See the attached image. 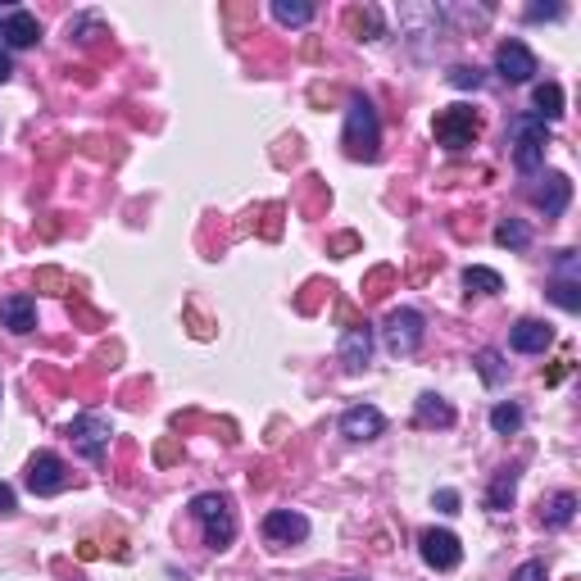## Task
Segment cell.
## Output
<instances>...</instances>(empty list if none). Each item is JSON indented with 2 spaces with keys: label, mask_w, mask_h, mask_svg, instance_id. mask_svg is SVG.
<instances>
[{
  "label": "cell",
  "mask_w": 581,
  "mask_h": 581,
  "mask_svg": "<svg viewBox=\"0 0 581 581\" xmlns=\"http://www.w3.org/2000/svg\"><path fill=\"white\" fill-rule=\"evenodd\" d=\"M436 504L441 513H459V491H436Z\"/></svg>",
  "instance_id": "31"
},
{
  "label": "cell",
  "mask_w": 581,
  "mask_h": 581,
  "mask_svg": "<svg viewBox=\"0 0 581 581\" xmlns=\"http://www.w3.org/2000/svg\"><path fill=\"white\" fill-rule=\"evenodd\" d=\"M532 100H536V119H559L563 114V87L559 82H536V91H532Z\"/></svg>",
  "instance_id": "17"
},
{
  "label": "cell",
  "mask_w": 581,
  "mask_h": 581,
  "mask_svg": "<svg viewBox=\"0 0 581 581\" xmlns=\"http://www.w3.org/2000/svg\"><path fill=\"white\" fill-rule=\"evenodd\" d=\"M513 491H518V473H513V468H500V473H495L491 495H486V504H491V509H509Z\"/></svg>",
  "instance_id": "22"
},
{
  "label": "cell",
  "mask_w": 581,
  "mask_h": 581,
  "mask_svg": "<svg viewBox=\"0 0 581 581\" xmlns=\"http://www.w3.org/2000/svg\"><path fill=\"white\" fill-rule=\"evenodd\" d=\"M273 14L286 28H305V23L314 19V5H305V0H273Z\"/></svg>",
  "instance_id": "21"
},
{
  "label": "cell",
  "mask_w": 581,
  "mask_h": 581,
  "mask_svg": "<svg viewBox=\"0 0 581 581\" xmlns=\"http://www.w3.org/2000/svg\"><path fill=\"white\" fill-rule=\"evenodd\" d=\"M477 109L473 105H450V109H441L436 114V123H432V132H436V141H441L445 150H463V146H473L477 141Z\"/></svg>",
  "instance_id": "4"
},
{
  "label": "cell",
  "mask_w": 581,
  "mask_h": 581,
  "mask_svg": "<svg viewBox=\"0 0 581 581\" xmlns=\"http://www.w3.org/2000/svg\"><path fill=\"white\" fill-rule=\"evenodd\" d=\"M477 373H482V382H486V386H504L509 368L500 364V350H482V355H477Z\"/></svg>",
  "instance_id": "24"
},
{
  "label": "cell",
  "mask_w": 581,
  "mask_h": 581,
  "mask_svg": "<svg viewBox=\"0 0 581 581\" xmlns=\"http://www.w3.org/2000/svg\"><path fill=\"white\" fill-rule=\"evenodd\" d=\"M345 23H350V32H359V37H377V32H382V14H377L373 5H368V10H350Z\"/></svg>",
  "instance_id": "25"
},
{
  "label": "cell",
  "mask_w": 581,
  "mask_h": 581,
  "mask_svg": "<svg viewBox=\"0 0 581 581\" xmlns=\"http://www.w3.org/2000/svg\"><path fill=\"white\" fill-rule=\"evenodd\" d=\"M0 513H14V486L0 482Z\"/></svg>",
  "instance_id": "32"
},
{
  "label": "cell",
  "mask_w": 581,
  "mask_h": 581,
  "mask_svg": "<svg viewBox=\"0 0 581 581\" xmlns=\"http://www.w3.org/2000/svg\"><path fill=\"white\" fill-rule=\"evenodd\" d=\"M368 359H373V332L368 327H345L341 336V364L350 368V373H359V368H368Z\"/></svg>",
  "instance_id": "14"
},
{
  "label": "cell",
  "mask_w": 581,
  "mask_h": 581,
  "mask_svg": "<svg viewBox=\"0 0 581 581\" xmlns=\"http://www.w3.org/2000/svg\"><path fill=\"white\" fill-rule=\"evenodd\" d=\"M572 513H577V495L572 491H559L550 500V513H545V527H568Z\"/></svg>",
  "instance_id": "23"
},
{
  "label": "cell",
  "mask_w": 581,
  "mask_h": 581,
  "mask_svg": "<svg viewBox=\"0 0 581 581\" xmlns=\"http://www.w3.org/2000/svg\"><path fill=\"white\" fill-rule=\"evenodd\" d=\"M545 187H536V205L545 209L550 218H559L563 209H568V200H572V182L563 178V173H545Z\"/></svg>",
  "instance_id": "16"
},
{
  "label": "cell",
  "mask_w": 581,
  "mask_h": 581,
  "mask_svg": "<svg viewBox=\"0 0 581 581\" xmlns=\"http://www.w3.org/2000/svg\"><path fill=\"white\" fill-rule=\"evenodd\" d=\"M0 323L10 327V332H32L37 327V300L14 291V296L0 300Z\"/></svg>",
  "instance_id": "15"
},
{
  "label": "cell",
  "mask_w": 581,
  "mask_h": 581,
  "mask_svg": "<svg viewBox=\"0 0 581 581\" xmlns=\"http://www.w3.org/2000/svg\"><path fill=\"white\" fill-rule=\"evenodd\" d=\"M382 427H386V418L373 404H355V409L341 414V432L350 436V441H373V436H382Z\"/></svg>",
  "instance_id": "12"
},
{
  "label": "cell",
  "mask_w": 581,
  "mask_h": 581,
  "mask_svg": "<svg viewBox=\"0 0 581 581\" xmlns=\"http://www.w3.org/2000/svg\"><path fill=\"white\" fill-rule=\"evenodd\" d=\"M509 146H513V164H518L522 173H536V168L545 164V146H550L545 119H536V114L509 119Z\"/></svg>",
  "instance_id": "3"
},
{
  "label": "cell",
  "mask_w": 581,
  "mask_h": 581,
  "mask_svg": "<svg viewBox=\"0 0 581 581\" xmlns=\"http://www.w3.org/2000/svg\"><path fill=\"white\" fill-rule=\"evenodd\" d=\"M527 19L541 23V19H563V5H527Z\"/></svg>",
  "instance_id": "30"
},
{
  "label": "cell",
  "mask_w": 581,
  "mask_h": 581,
  "mask_svg": "<svg viewBox=\"0 0 581 581\" xmlns=\"http://www.w3.org/2000/svg\"><path fill=\"white\" fill-rule=\"evenodd\" d=\"M463 286H468V291H482V296H495V291H504V277L495 273V268L473 264V268H463Z\"/></svg>",
  "instance_id": "20"
},
{
  "label": "cell",
  "mask_w": 581,
  "mask_h": 581,
  "mask_svg": "<svg viewBox=\"0 0 581 581\" xmlns=\"http://www.w3.org/2000/svg\"><path fill=\"white\" fill-rule=\"evenodd\" d=\"M491 427L500 436H513L522 427V409H518V404H495V409H491Z\"/></svg>",
  "instance_id": "26"
},
{
  "label": "cell",
  "mask_w": 581,
  "mask_h": 581,
  "mask_svg": "<svg viewBox=\"0 0 581 581\" xmlns=\"http://www.w3.org/2000/svg\"><path fill=\"white\" fill-rule=\"evenodd\" d=\"M495 73H500L504 82H532L536 55L522 46V41H500V50H495Z\"/></svg>",
  "instance_id": "8"
},
{
  "label": "cell",
  "mask_w": 581,
  "mask_h": 581,
  "mask_svg": "<svg viewBox=\"0 0 581 581\" xmlns=\"http://www.w3.org/2000/svg\"><path fill=\"white\" fill-rule=\"evenodd\" d=\"M37 37H41V23H37V14H32V10H10V14H5V23H0V41H5L10 50L37 46Z\"/></svg>",
  "instance_id": "11"
},
{
  "label": "cell",
  "mask_w": 581,
  "mask_h": 581,
  "mask_svg": "<svg viewBox=\"0 0 581 581\" xmlns=\"http://www.w3.org/2000/svg\"><path fill=\"white\" fill-rule=\"evenodd\" d=\"M495 246L527 250V246H532V232H527V223H522V218H504V223L495 227Z\"/></svg>",
  "instance_id": "19"
},
{
  "label": "cell",
  "mask_w": 581,
  "mask_h": 581,
  "mask_svg": "<svg viewBox=\"0 0 581 581\" xmlns=\"http://www.w3.org/2000/svg\"><path fill=\"white\" fill-rule=\"evenodd\" d=\"M382 332H386V350H391L395 359L414 355L418 345H423V314H418V309H391Z\"/></svg>",
  "instance_id": "5"
},
{
  "label": "cell",
  "mask_w": 581,
  "mask_h": 581,
  "mask_svg": "<svg viewBox=\"0 0 581 581\" xmlns=\"http://www.w3.org/2000/svg\"><path fill=\"white\" fill-rule=\"evenodd\" d=\"M550 341H554V327L536 323V318H522V323H513V332H509V345L518 350V355H541V350H550Z\"/></svg>",
  "instance_id": "13"
},
{
  "label": "cell",
  "mask_w": 581,
  "mask_h": 581,
  "mask_svg": "<svg viewBox=\"0 0 581 581\" xmlns=\"http://www.w3.org/2000/svg\"><path fill=\"white\" fill-rule=\"evenodd\" d=\"M0 23H5V14H0Z\"/></svg>",
  "instance_id": "34"
},
{
  "label": "cell",
  "mask_w": 581,
  "mask_h": 581,
  "mask_svg": "<svg viewBox=\"0 0 581 581\" xmlns=\"http://www.w3.org/2000/svg\"><path fill=\"white\" fill-rule=\"evenodd\" d=\"M191 518L205 527V541L214 545V550H227L232 545V536H237V513H232V500L218 491H205L191 500Z\"/></svg>",
  "instance_id": "2"
},
{
  "label": "cell",
  "mask_w": 581,
  "mask_h": 581,
  "mask_svg": "<svg viewBox=\"0 0 581 581\" xmlns=\"http://www.w3.org/2000/svg\"><path fill=\"white\" fill-rule=\"evenodd\" d=\"M10 73H14V69H10V55L0 50V82H10Z\"/></svg>",
  "instance_id": "33"
},
{
  "label": "cell",
  "mask_w": 581,
  "mask_h": 581,
  "mask_svg": "<svg viewBox=\"0 0 581 581\" xmlns=\"http://www.w3.org/2000/svg\"><path fill=\"white\" fill-rule=\"evenodd\" d=\"M264 536L273 545H296V541L309 536V518L305 513H291V509H273L264 518Z\"/></svg>",
  "instance_id": "10"
},
{
  "label": "cell",
  "mask_w": 581,
  "mask_h": 581,
  "mask_svg": "<svg viewBox=\"0 0 581 581\" xmlns=\"http://www.w3.org/2000/svg\"><path fill=\"white\" fill-rule=\"evenodd\" d=\"M418 423L423 427H450L454 409L441 400V395H418Z\"/></svg>",
  "instance_id": "18"
},
{
  "label": "cell",
  "mask_w": 581,
  "mask_h": 581,
  "mask_svg": "<svg viewBox=\"0 0 581 581\" xmlns=\"http://www.w3.org/2000/svg\"><path fill=\"white\" fill-rule=\"evenodd\" d=\"M28 491L32 495H60L64 486H69V473H64V459L60 454H50V450H41V454H32V463H28Z\"/></svg>",
  "instance_id": "6"
},
{
  "label": "cell",
  "mask_w": 581,
  "mask_h": 581,
  "mask_svg": "<svg viewBox=\"0 0 581 581\" xmlns=\"http://www.w3.org/2000/svg\"><path fill=\"white\" fill-rule=\"evenodd\" d=\"M450 82H454V87H482V69H468V64H454V69H450Z\"/></svg>",
  "instance_id": "28"
},
{
  "label": "cell",
  "mask_w": 581,
  "mask_h": 581,
  "mask_svg": "<svg viewBox=\"0 0 581 581\" xmlns=\"http://www.w3.org/2000/svg\"><path fill=\"white\" fill-rule=\"evenodd\" d=\"M513 581H550V577H545V563L541 559H527L518 572H513Z\"/></svg>",
  "instance_id": "29"
},
{
  "label": "cell",
  "mask_w": 581,
  "mask_h": 581,
  "mask_svg": "<svg viewBox=\"0 0 581 581\" xmlns=\"http://www.w3.org/2000/svg\"><path fill=\"white\" fill-rule=\"evenodd\" d=\"M69 441L78 445L82 454H87L91 463H100L105 459V450H109V418H100V414H78L69 423Z\"/></svg>",
  "instance_id": "7"
},
{
  "label": "cell",
  "mask_w": 581,
  "mask_h": 581,
  "mask_svg": "<svg viewBox=\"0 0 581 581\" xmlns=\"http://www.w3.org/2000/svg\"><path fill=\"white\" fill-rule=\"evenodd\" d=\"M423 559L436 572H454L463 563V545L454 532H423Z\"/></svg>",
  "instance_id": "9"
},
{
  "label": "cell",
  "mask_w": 581,
  "mask_h": 581,
  "mask_svg": "<svg viewBox=\"0 0 581 581\" xmlns=\"http://www.w3.org/2000/svg\"><path fill=\"white\" fill-rule=\"evenodd\" d=\"M550 300L559 309H568V314H577V309H581V286L577 282H550Z\"/></svg>",
  "instance_id": "27"
},
{
  "label": "cell",
  "mask_w": 581,
  "mask_h": 581,
  "mask_svg": "<svg viewBox=\"0 0 581 581\" xmlns=\"http://www.w3.org/2000/svg\"><path fill=\"white\" fill-rule=\"evenodd\" d=\"M341 146H345V155H350V159H377V146H382V123H377L373 100H364V96L350 100V109H345Z\"/></svg>",
  "instance_id": "1"
}]
</instances>
